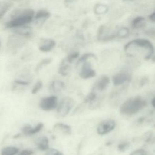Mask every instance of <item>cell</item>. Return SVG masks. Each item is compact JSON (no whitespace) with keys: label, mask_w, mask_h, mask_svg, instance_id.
Masks as SVG:
<instances>
[{"label":"cell","mask_w":155,"mask_h":155,"mask_svg":"<svg viewBox=\"0 0 155 155\" xmlns=\"http://www.w3.org/2000/svg\"><path fill=\"white\" fill-rule=\"evenodd\" d=\"M96 74V71L92 68L91 64L87 61L84 62L80 72L81 78L83 79H88L95 77Z\"/></svg>","instance_id":"8992f818"},{"label":"cell","mask_w":155,"mask_h":155,"mask_svg":"<svg viewBox=\"0 0 155 155\" xmlns=\"http://www.w3.org/2000/svg\"><path fill=\"white\" fill-rule=\"evenodd\" d=\"M13 3L12 2H4L0 8V20L4 17L8 12L13 7Z\"/></svg>","instance_id":"ffe728a7"},{"label":"cell","mask_w":155,"mask_h":155,"mask_svg":"<svg viewBox=\"0 0 155 155\" xmlns=\"http://www.w3.org/2000/svg\"><path fill=\"white\" fill-rule=\"evenodd\" d=\"M65 88V84L60 80H55L51 84L50 89L51 92L57 93L61 92Z\"/></svg>","instance_id":"9a60e30c"},{"label":"cell","mask_w":155,"mask_h":155,"mask_svg":"<svg viewBox=\"0 0 155 155\" xmlns=\"http://www.w3.org/2000/svg\"><path fill=\"white\" fill-rule=\"evenodd\" d=\"M56 45V42L53 40L44 39L40 44L39 50L41 52H49L55 48Z\"/></svg>","instance_id":"9c48e42d"},{"label":"cell","mask_w":155,"mask_h":155,"mask_svg":"<svg viewBox=\"0 0 155 155\" xmlns=\"http://www.w3.org/2000/svg\"><path fill=\"white\" fill-rule=\"evenodd\" d=\"M33 152L30 150L26 149L21 151L18 155H33Z\"/></svg>","instance_id":"f546056e"},{"label":"cell","mask_w":155,"mask_h":155,"mask_svg":"<svg viewBox=\"0 0 155 155\" xmlns=\"http://www.w3.org/2000/svg\"><path fill=\"white\" fill-rule=\"evenodd\" d=\"M129 30L127 28H121L117 33L118 37L120 38H125L129 34Z\"/></svg>","instance_id":"d4e9b609"},{"label":"cell","mask_w":155,"mask_h":155,"mask_svg":"<svg viewBox=\"0 0 155 155\" xmlns=\"http://www.w3.org/2000/svg\"><path fill=\"white\" fill-rule=\"evenodd\" d=\"M75 105L74 100L70 97H66L61 100L58 106L57 113L59 117H65L68 115Z\"/></svg>","instance_id":"277c9868"},{"label":"cell","mask_w":155,"mask_h":155,"mask_svg":"<svg viewBox=\"0 0 155 155\" xmlns=\"http://www.w3.org/2000/svg\"><path fill=\"white\" fill-rule=\"evenodd\" d=\"M51 13L46 10L41 9L38 11L34 15V18L36 22L43 24L50 17Z\"/></svg>","instance_id":"7c38bea8"},{"label":"cell","mask_w":155,"mask_h":155,"mask_svg":"<svg viewBox=\"0 0 155 155\" xmlns=\"http://www.w3.org/2000/svg\"><path fill=\"white\" fill-rule=\"evenodd\" d=\"M21 134H17V135H15L14 137H13V138H18L20 136Z\"/></svg>","instance_id":"836d02e7"},{"label":"cell","mask_w":155,"mask_h":155,"mask_svg":"<svg viewBox=\"0 0 155 155\" xmlns=\"http://www.w3.org/2000/svg\"><path fill=\"white\" fill-rule=\"evenodd\" d=\"M35 12L31 9L16 10L12 14L11 20L6 24L8 28H16L26 26L31 22L34 18Z\"/></svg>","instance_id":"7a4b0ae2"},{"label":"cell","mask_w":155,"mask_h":155,"mask_svg":"<svg viewBox=\"0 0 155 155\" xmlns=\"http://www.w3.org/2000/svg\"><path fill=\"white\" fill-rule=\"evenodd\" d=\"M116 127V123L113 120H104L101 122L97 128V132L100 135H104L110 132Z\"/></svg>","instance_id":"52a82bcc"},{"label":"cell","mask_w":155,"mask_h":155,"mask_svg":"<svg viewBox=\"0 0 155 155\" xmlns=\"http://www.w3.org/2000/svg\"><path fill=\"white\" fill-rule=\"evenodd\" d=\"M14 82L18 85H21V86H28L30 84L29 81H28L24 80L22 79H15Z\"/></svg>","instance_id":"f1b7e54d"},{"label":"cell","mask_w":155,"mask_h":155,"mask_svg":"<svg viewBox=\"0 0 155 155\" xmlns=\"http://www.w3.org/2000/svg\"><path fill=\"white\" fill-rule=\"evenodd\" d=\"M115 37L116 35L115 34H111L109 33L106 27L104 26L100 27L98 34V38L99 40L107 41L113 39Z\"/></svg>","instance_id":"30bf717a"},{"label":"cell","mask_w":155,"mask_h":155,"mask_svg":"<svg viewBox=\"0 0 155 155\" xmlns=\"http://www.w3.org/2000/svg\"><path fill=\"white\" fill-rule=\"evenodd\" d=\"M69 63L65 59L62 61L58 68V73L62 76H66L68 74L70 70Z\"/></svg>","instance_id":"d6986e66"},{"label":"cell","mask_w":155,"mask_h":155,"mask_svg":"<svg viewBox=\"0 0 155 155\" xmlns=\"http://www.w3.org/2000/svg\"><path fill=\"white\" fill-rule=\"evenodd\" d=\"M14 32L15 34L21 37L29 38L32 34V29L31 27L26 25L15 28Z\"/></svg>","instance_id":"4fadbf2b"},{"label":"cell","mask_w":155,"mask_h":155,"mask_svg":"<svg viewBox=\"0 0 155 155\" xmlns=\"http://www.w3.org/2000/svg\"><path fill=\"white\" fill-rule=\"evenodd\" d=\"M55 155H63V154L61 153V152H60L59 151H58V152L57 154H55Z\"/></svg>","instance_id":"e575fe53"},{"label":"cell","mask_w":155,"mask_h":155,"mask_svg":"<svg viewBox=\"0 0 155 155\" xmlns=\"http://www.w3.org/2000/svg\"><path fill=\"white\" fill-rule=\"evenodd\" d=\"M124 50L130 56H134L137 53L145 55L144 58L148 60L154 53V47L152 43L147 40L138 39L127 43Z\"/></svg>","instance_id":"6da1fadb"},{"label":"cell","mask_w":155,"mask_h":155,"mask_svg":"<svg viewBox=\"0 0 155 155\" xmlns=\"http://www.w3.org/2000/svg\"><path fill=\"white\" fill-rule=\"evenodd\" d=\"M154 101H155V98L153 99L152 101V105H153V107H155V106H154Z\"/></svg>","instance_id":"d590c367"},{"label":"cell","mask_w":155,"mask_h":155,"mask_svg":"<svg viewBox=\"0 0 155 155\" xmlns=\"http://www.w3.org/2000/svg\"><path fill=\"white\" fill-rule=\"evenodd\" d=\"M147 105V102L140 97L129 99L121 105L120 111L122 114L130 116L136 114Z\"/></svg>","instance_id":"3957f363"},{"label":"cell","mask_w":155,"mask_h":155,"mask_svg":"<svg viewBox=\"0 0 155 155\" xmlns=\"http://www.w3.org/2000/svg\"><path fill=\"white\" fill-rule=\"evenodd\" d=\"M97 95L94 92H91L87 96L86 98V101L87 102H91L96 99Z\"/></svg>","instance_id":"83f0119b"},{"label":"cell","mask_w":155,"mask_h":155,"mask_svg":"<svg viewBox=\"0 0 155 155\" xmlns=\"http://www.w3.org/2000/svg\"><path fill=\"white\" fill-rule=\"evenodd\" d=\"M19 150L16 147L8 146L3 148L1 150V155H16L19 153Z\"/></svg>","instance_id":"e0dca14e"},{"label":"cell","mask_w":155,"mask_h":155,"mask_svg":"<svg viewBox=\"0 0 155 155\" xmlns=\"http://www.w3.org/2000/svg\"><path fill=\"white\" fill-rule=\"evenodd\" d=\"M109 83V78L107 76H102L96 81L93 89L99 91H103L107 87Z\"/></svg>","instance_id":"ba28073f"},{"label":"cell","mask_w":155,"mask_h":155,"mask_svg":"<svg viewBox=\"0 0 155 155\" xmlns=\"http://www.w3.org/2000/svg\"><path fill=\"white\" fill-rule=\"evenodd\" d=\"M108 8L107 6L101 4H98L95 7V12L97 14H105L107 12Z\"/></svg>","instance_id":"603a6c76"},{"label":"cell","mask_w":155,"mask_h":155,"mask_svg":"<svg viewBox=\"0 0 155 155\" xmlns=\"http://www.w3.org/2000/svg\"><path fill=\"white\" fill-rule=\"evenodd\" d=\"M54 130L56 132L64 134H68L71 133L70 127L63 123H58L56 124L54 126Z\"/></svg>","instance_id":"2e32d148"},{"label":"cell","mask_w":155,"mask_h":155,"mask_svg":"<svg viewBox=\"0 0 155 155\" xmlns=\"http://www.w3.org/2000/svg\"><path fill=\"white\" fill-rule=\"evenodd\" d=\"M1 39H0V47H1Z\"/></svg>","instance_id":"8d00e7d4"},{"label":"cell","mask_w":155,"mask_h":155,"mask_svg":"<svg viewBox=\"0 0 155 155\" xmlns=\"http://www.w3.org/2000/svg\"><path fill=\"white\" fill-rule=\"evenodd\" d=\"M130 155H146V154L143 150L138 149L133 151Z\"/></svg>","instance_id":"4dcf8cb0"},{"label":"cell","mask_w":155,"mask_h":155,"mask_svg":"<svg viewBox=\"0 0 155 155\" xmlns=\"http://www.w3.org/2000/svg\"><path fill=\"white\" fill-rule=\"evenodd\" d=\"M155 12H154L153 13H152V14H150L149 16L150 19L151 21H153V22H154V21H155Z\"/></svg>","instance_id":"d6a6232c"},{"label":"cell","mask_w":155,"mask_h":155,"mask_svg":"<svg viewBox=\"0 0 155 155\" xmlns=\"http://www.w3.org/2000/svg\"><path fill=\"white\" fill-rule=\"evenodd\" d=\"M43 87V83L41 81H39L35 84V86L33 87L32 90H31V93L32 94H36Z\"/></svg>","instance_id":"4316f807"},{"label":"cell","mask_w":155,"mask_h":155,"mask_svg":"<svg viewBox=\"0 0 155 155\" xmlns=\"http://www.w3.org/2000/svg\"><path fill=\"white\" fill-rule=\"evenodd\" d=\"M43 127H44V124L42 122L39 123L34 127H31V128L29 130L27 136H32V135H34V134H36V133H38L40 131H41L43 128Z\"/></svg>","instance_id":"44dd1931"},{"label":"cell","mask_w":155,"mask_h":155,"mask_svg":"<svg viewBox=\"0 0 155 155\" xmlns=\"http://www.w3.org/2000/svg\"><path fill=\"white\" fill-rule=\"evenodd\" d=\"M36 143L38 148L40 150L45 151L49 148L48 138L46 136L38 138L36 140Z\"/></svg>","instance_id":"5bb4252c"},{"label":"cell","mask_w":155,"mask_h":155,"mask_svg":"<svg viewBox=\"0 0 155 155\" xmlns=\"http://www.w3.org/2000/svg\"><path fill=\"white\" fill-rule=\"evenodd\" d=\"M1 3H0V7H1Z\"/></svg>","instance_id":"74e56055"},{"label":"cell","mask_w":155,"mask_h":155,"mask_svg":"<svg viewBox=\"0 0 155 155\" xmlns=\"http://www.w3.org/2000/svg\"><path fill=\"white\" fill-rule=\"evenodd\" d=\"M127 147H128V146L127 144H121L119 147V148L120 150H124L126 149Z\"/></svg>","instance_id":"1f68e13d"},{"label":"cell","mask_w":155,"mask_h":155,"mask_svg":"<svg viewBox=\"0 0 155 155\" xmlns=\"http://www.w3.org/2000/svg\"><path fill=\"white\" fill-rule=\"evenodd\" d=\"M129 79V75L125 71L118 73L115 75L112 78L113 84L115 86H118L125 83Z\"/></svg>","instance_id":"8fae6325"},{"label":"cell","mask_w":155,"mask_h":155,"mask_svg":"<svg viewBox=\"0 0 155 155\" xmlns=\"http://www.w3.org/2000/svg\"><path fill=\"white\" fill-rule=\"evenodd\" d=\"M58 98L56 96H51L41 99L40 101V107L44 111L53 110L58 107Z\"/></svg>","instance_id":"5b68a950"},{"label":"cell","mask_w":155,"mask_h":155,"mask_svg":"<svg viewBox=\"0 0 155 155\" xmlns=\"http://www.w3.org/2000/svg\"><path fill=\"white\" fill-rule=\"evenodd\" d=\"M90 58H96V55L92 53H88L83 55L79 59L78 62V64H80L82 62H86Z\"/></svg>","instance_id":"cb8c5ba5"},{"label":"cell","mask_w":155,"mask_h":155,"mask_svg":"<svg viewBox=\"0 0 155 155\" xmlns=\"http://www.w3.org/2000/svg\"><path fill=\"white\" fill-rule=\"evenodd\" d=\"M52 61V59L51 58H47L44 59L42 60L36 67L35 68V71L36 72H38L40 71L42 68L47 65H49L50 63H51Z\"/></svg>","instance_id":"7402d4cb"},{"label":"cell","mask_w":155,"mask_h":155,"mask_svg":"<svg viewBox=\"0 0 155 155\" xmlns=\"http://www.w3.org/2000/svg\"><path fill=\"white\" fill-rule=\"evenodd\" d=\"M146 24V19L142 17H138L132 21L131 25L133 28L140 29L143 28Z\"/></svg>","instance_id":"ac0fdd59"},{"label":"cell","mask_w":155,"mask_h":155,"mask_svg":"<svg viewBox=\"0 0 155 155\" xmlns=\"http://www.w3.org/2000/svg\"><path fill=\"white\" fill-rule=\"evenodd\" d=\"M79 53L78 52H73L70 54L67 58L65 59V60L67 62L70 64L72 62V61L76 59L77 58L79 57Z\"/></svg>","instance_id":"484cf974"}]
</instances>
